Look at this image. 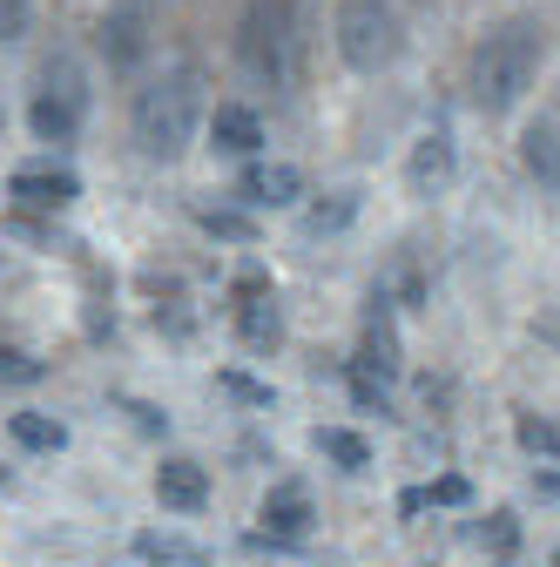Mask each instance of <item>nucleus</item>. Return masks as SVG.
<instances>
[{"label":"nucleus","mask_w":560,"mask_h":567,"mask_svg":"<svg viewBox=\"0 0 560 567\" xmlns=\"http://www.w3.org/2000/svg\"><path fill=\"white\" fill-rule=\"evenodd\" d=\"M547 54H553V28L540 14L494 21V28L473 41V54H466V95H473V109L479 115H514L533 95Z\"/></svg>","instance_id":"1"},{"label":"nucleus","mask_w":560,"mask_h":567,"mask_svg":"<svg viewBox=\"0 0 560 567\" xmlns=\"http://www.w3.org/2000/svg\"><path fill=\"white\" fill-rule=\"evenodd\" d=\"M203 68L196 61H176L163 68V75H149L143 89L128 95V142H135V156L143 163H183L189 156V142L203 135Z\"/></svg>","instance_id":"2"},{"label":"nucleus","mask_w":560,"mask_h":567,"mask_svg":"<svg viewBox=\"0 0 560 567\" xmlns=\"http://www.w3.org/2000/svg\"><path fill=\"white\" fill-rule=\"evenodd\" d=\"M230 54L243 68V82L257 89H291L298 82V61H304V21H298V0H243Z\"/></svg>","instance_id":"3"},{"label":"nucleus","mask_w":560,"mask_h":567,"mask_svg":"<svg viewBox=\"0 0 560 567\" xmlns=\"http://www.w3.org/2000/svg\"><path fill=\"white\" fill-rule=\"evenodd\" d=\"M331 48L352 75H392L405 61V14L398 0H338L331 14Z\"/></svg>","instance_id":"4"},{"label":"nucleus","mask_w":560,"mask_h":567,"mask_svg":"<svg viewBox=\"0 0 560 567\" xmlns=\"http://www.w3.org/2000/svg\"><path fill=\"white\" fill-rule=\"evenodd\" d=\"M89 75H82V61L75 54H48L41 61V75H34V102H28V128H34V142H48V150H68V142L82 135V122H89Z\"/></svg>","instance_id":"5"},{"label":"nucleus","mask_w":560,"mask_h":567,"mask_svg":"<svg viewBox=\"0 0 560 567\" xmlns=\"http://www.w3.org/2000/svg\"><path fill=\"white\" fill-rule=\"evenodd\" d=\"M95 54L108 75H143L156 54V0H108L95 21Z\"/></svg>","instance_id":"6"},{"label":"nucleus","mask_w":560,"mask_h":567,"mask_svg":"<svg viewBox=\"0 0 560 567\" xmlns=\"http://www.w3.org/2000/svg\"><path fill=\"white\" fill-rule=\"evenodd\" d=\"M311 520H318L311 493H304L298 480H277V486L263 493V507H257V527L243 534V547H270V554H291V547H304V540H311Z\"/></svg>","instance_id":"7"},{"label":"nucleus","mask_w":560,"mask_h":567,"mask_svg":"<svg viewBox=\"0 0 560 567\" xmlns=\"http://www.w3.org/2000/svg\"><path fill=\"white\" fill-rule=\"evenodd\" d=\"M459 183V142H453V128L439 122V128H426V135H418L412 142V156H405V189L412 196H446Z\"/></svg>","instance_id":"8"},{"label":"nucleus","mask_w":560,"mask_h":567,"mask_svg":"<svg viewBox=\"0 0 560 567\" xmlns=\"http://www.w3.org/2000/svg\"><path fill=\"white\" fill-rule=\"evenodd\" d=\"M237 203L250 209H298L304 203V169L298 163H263V156H250L243 163V176H237Z\"/></svg>","instance_id":"9"},{"label":"nucleus","mask_w":560,"mask_h":567,"mask_svg":"<svg viewBox=\"0 0 560 567\" xmlns=\"http://www.w3.org/2000/svg\"><path fill=\"white\" fill-rule=\"evenodd\" d=\"M352 365L385 379V385L405 372V351H398V324H392V298L385 291H372V305H365V331H359V359Z\"/></svg>","instance_id":"10"},{"label":"nucleus","mask_w":560,"mask_h":567,"mask_svg":"<svg viewBox=\"0 0 560 567\" xmlns=\"http://www.w3.org/2000/svg\"><path fill=\"white\" fill-rule=\"evenodd\" d=\"M203 135H209V150L217 156H237V163H250V156H263V115L250 109V102H217L203 115Z\"/></svg>","instance_id":"11"},{"label":"nucleus","mask_w":560,"mask_h":567,"mask_svg":"<svg viewBox=\"0 0 560 567\" xmlns=\"http://www.w3.org/2000/svg\"><path fill=\"white\" fill-rule=\"evenodd\" d=\"M8 196L28 203V209H48V217H54V209H68V203L82 196V176L68 169V163H28V169H14Z\"/></svg>","instance_id":"12"},{"label":"nucleus","mask_w":560,"mask_h":567,"mask_svg":"<svg viewBox=\"0 0 560 567\" xmlns=\"http://www.w3.org/2000/svg\"><path fill=\"white\" fill-rule=\"evenodd\" d=\"M156 501L169 507V514H203L209 507V473H203V460H163L156 466Z\"/></svg>","instance_id":"13"},{"label":"nucleus","mask_w":560,"mask_h":567,"mask_svg":"<svg viewBox=\"0 0 560 567\" xmlns=\"http://www.w3.org/2000/svg\"><path fill=\"white\" fill-rule=\"evenodd\" d=\"M520 169H527V176H533L553 203H560V128H553L547 115L520 128Z\"/></svg>","instance_id":"14"},{"label":"nucleus","mask_w":560,"mask_h":567,"mask_svg":"<svg viewBox=\"0 0 560 567\" xmlns=\"http://www.w3.org/2000/svg\"><path fill=\"white\" fill-rule=\"evenodd\" d=\"M237 338L250 351H277V344H284V305H277V291H257V298L237 305Z\"/></svg>","instance_id":"15"},{"label":"nucleus","mask_w":560,"mask_h":567,"mask_svg":"<svg viewBox=\"0 0 560 567\" xmlns=\"http://www.w3.org/2000/svg\"><path fill=\"white\" fill-rule=\"evenodd\" d=\"M128 547H135V560H149V567H209L203 540H183V534H163V527H143Z\"/></svg>","instance_id":"16"},{"label":"nucleus","mask_w":560,"mask_h":567,"mask_svg":"<svg viewBox=\"0 0 560 567\" xmlns=\"http://www.w3.org/2000/svg\"><path fill=\"white\" fill-rule=\"evenodd\" d=\"M318 453H324L338 473H365V466H372V440L352 433V425H318Z\"/></svg>","instance_id":"17"},{"label":"nucleus","mask_w":560,"mask_h":567,"mask_svg":"<svg viewBox=\"0 0 560 567\" xmlns=\"http://www.w3.org/2000/svg\"><path fill=\"white\" fill-rule=\"evenodd\" d=\"M8 433H14V446H28V453H61V446H68V425L48 419V412H14Z\"/></svg>","instance_id":"18"},{"label":"nucleus","mask_w":560,"mask_h":567,"mask_svg":"<svg viewBox=\"0 0 560 567\" xmlns=\"http://www.w3.org/2000/svg\"><path fill=\"white\" fill-rule=\"evenodd\" d=\"M196 224L217 237V244H257V217H250V209H217V203H203Z\"/></svg>","instance_id":"19"},{"label":"nucleus","mask_w":560,"mask_h":567,"mask_svg":"<svg viewBox=\"0 0 560 567\" xmlns=\"http://www.w3.org/2000/svg\"><path fill=\"white\" fill-rule=\"evenodd\" d=\"M359 217V189H331L324 203H311V217H304V230L311 237H338L344 224Z\"/></svg>","instance_id":"20"},{"label":"nucleus","mask_w":560,"mask_h":567,"mask_svg":"<svg viewBox=\"0 0 560 567\" xmlns=\"http://www.w3.org/2000/svg\"><path fill=\"white\" fill-rule=\"evenodd\" d=\"M514 440H520L533 460H560V425L540 419V412H520V419H514Z\"/></svg>","instance_id":"21"},{"label":"nucleus","mask_w":560,"mask_h":567,"mask_svg":"<svg viewBox=\"0 0 560 567\" xmlns=\"http://www.w3.org/2000/svg\"><path fill=\"white\" fill-rule=\"evenodd\" d=\"M479 547H494L500 560H514V547H520V520H514L507 507H494V514L479 520Z\"/></svg>","instance_id":"22"},{"label":"nucleus","mask_w":560,"mask_h":567,"mask_svg":"<svg viewBox=\"0 0 560 567\" xmlns=\"http://www.w3.org/2000/svg\"><path fill=\"white\" fill-rule=\"evenodd\" d=\"M48 365L41 359H28V351H0V385H34Z\"/></svg>","instance_id":"23"},{"label":"nucleus","mask_w":560,"mask_h":567,"mask_svg":"<svg viewBox=\"0 0 560 567\" xmlns=\"http://www.w3.org/2000/svg\"><path fill=\"white\" fill-rule=\"evenodd\" d=\"M344 379H352V399H359L365 412H392V399H385V379H372V372H359V365L344 372Z\"/></svg>","instance_id":"24"},{"label":"nucleus","mask_w":560,"mask_h":567,"mask_svg":"<svg viewBox=\"0 0 560 567\" xmlns=\"http://www.w3.org/2000/svg\"><path fill=\"white\" fill-rule=\"evenodd\" d=\"M34 21V0H0V41H21Z\"/></svg>","instance_id":"25"},{"label":"nucleus","mask_w":560,"mask_h":567,"mask_svg":"<svg viewBox=\"0 0 560 567\" xmlns=\"http://www.w3.org/2000/svg\"><path fill=\"white\" fill-rule=\"evenodd\" d=\"M426 501H433V507H466V501H473V486H466L459 473H446V480L426 486Z\"/></svg>","instance_id":"26"},{"label":"nucleus","mask_w":560,"mask_h":567,"mask_svg":"<svg viewBox=\"0 0 560 567\" xmlns=\"http://www.w3.org/2000/svg\"><path fill=\"white\" fill-rule=\"evenodd\" d=\"M224 392H237L243 405H277V392H270V385H257V379H243V372H224Z\"/></svg>","instance_id":"27"},{"label":"nucleus","mask_w":560,"mask_h":567,"mask_svg":"<svg viewBox=\"0 0 560 567\" xmlns=\"http://www.w3.org/2000/svg\"><path fill=\"white\" fill-rule=\"evenodd\" d=\"M128 412H135V425H143V433H169V412H156V405H143V399H122Z\"/></svg>","instance_id":"28"},{"label":"nucleus","mask_w":560,"mask_h":567,"mask_svg":"<svg viewBox=\"0 0 560 567\" xmlns=\"http://www.w3.org/2000/svg\"><path fill=\"white\" fill-rule=\"evenodd\" d=\"M533 493H547V501H560V473H533Z\"/></svg>","instance_id":"29"},{"label":"nucleus","mask_w":560,"mask_h":567,"mask_svg":"<svg viewBox=\"0 0 560 567\" xmlns=\"http://www.w3.org/2000/svg\"><path fill=\"white\" fill-rule=\"evenodd\" d=\"M0 135H8V109H0Z\"/></svg>","instance_id":"30"},{"label":"nucleus","mask_w":560,"mask_h":567,"mask_svg":"<svg viewBox=\"0 0 560 567\" xmlns=\"http://www.w3.org/2000/svg\"><path fill=\"white\" fill-rule=\"evenodd\" d=\"M553 567H560V547H553Z\"/></svg>","instance_id":"31"}]
</instances>
